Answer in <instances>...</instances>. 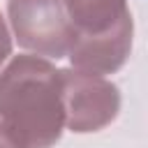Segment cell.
Returning a JSON list of instances; mask_svg holds the SVG:
<instances>
[{"label": "cell", "instance_id": "6da1fadb", "mask_svg": "<svg viewBox=\"0 0 148 148\" xmlns=\"http://www.w3.org/2000/svg\"><path fill=\"white\" fill-rule=\"evenodd\" d=\"M0 118L18 148H53L65 130L60 69L42 56H14L0 72Z\"/></svg>", "mask_w": 148, "mask_h": 148}, {"label": "cell", "instance_id": "7a4b0ae2", "mask_svg": "<svg viewBox=\"0 0 148 148\" xmlns=\"http://www.w3.org/2000/svg\"><path fill=\"white\" fill-rule=\"evenodd\" d=\"M72 23L67 58L74 69L113 74L132 53L134 21L127 0H65Z\"/></svg>", "mask_w": 148, "mask_h": 148}, {"label": "cell", "instance_id": "3957f363", "mask_svg": "<svg viewBox=\"0 0 148 148\" xmlns=\"http://www.w3.org/2000/svg\"><path fill=\"white\" fill-rule=\"evenodd\" d=\"M7 18L21 49L42 58H65L72 23L65 0H7Z\"/></svg>", "mask_w": 148, "mask_h": 148}, {"label": "cell", "instance_id": "277c9868", "mask_svg": "<svg viewBox=\"0 0 148 148\" xmlns=\"http://www.w3.org/2000/svg\"><path fill=\"white\" fill-rule=\"evenodd\" d=\"M65 130L76 134L99 132L118 118L120 90L99 74L81 69H60Z\"/></svg>", "mask_w": 148, "mask_h": 148}, {"label": "cell", "instance_id": "5b68a950", "mask_svg": "<svg viewBox=\"0 0 148 148\" xmlns=\"http://www.w3.org/2000/svg\"><path fill=\"white\" fill-rule=\"evenodd\" d=\"M12 56V35H9V28L5 23V16L0 14V65Z\"/></svg>", "mask_w": 148, "mask_h": 148}, {"label": "cell", "instance_id": "8992f818", "mask_svg": "<svg viewBox=\"0 0 148 148\" xmlns=\"http://www.w3.org/2000/svg\"><path fill=\"white\" fill-rule=\"evenodd\" d=\"M0 148H18V143H16L14 136L9 134L7 125L2 123V118H0Z\"/></svg>", "mask_w": 148, "mask_h": 148}]
</instances>
